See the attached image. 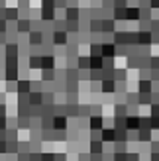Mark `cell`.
Listing matches in <instances>:
<instances>
[{
	"instance_id": "cell-1",
	"label": "cell",
	"mask_w": 159,
	"mask_h": 161,
	"mask_svg": "<svg viewBox=\"0 0 159 161\" xmlns=\"http://www.w3.org/2000/svg\"><path fill=\"white\" fill-rule=\"evenodd\" d=\"M126 126H128V130H139V120L134 118V116H130L126 120Z\"/></svg>"
},
{
	"instance_id": "cell-2",
	"label": "cell",
	"mask_w": 159,
	"mask_h": 161,
	"mask_svg": "<svg viewBox=\"0 0 159 161\" xmlns=\"http://www.w3.org/2000/svg\"><path fill=\"white\" fill-rule=\"evenodd\" d=\"M114 49H116V47H114L112 43L102 45V53H104V55H108V57H110V55H114Z\"/></svg>"
},
{
	"instance_id": "cell-3",
	"label": "cell",
	"mask_w": 159,
	"mask_h": 161,
	"mask_svg": "<svg viewBox=\"0 0 159 161\" xmlns=\"http://www.w3.org/2000/svg\"><path fill=\"white\" fill-rule=\"evenodd\" d=\"M53 124H55V128L57 130H63L65 128V118H55V122Z\"/></svg>"
},
{
	"instance_id": "cell-4",
	"label": "cell",
	"mask_w": 159,
	"mask_h": 161,
	"mask_svg": "<svg viewBox=\"0 0 159 161\" xmlns=\"http://www.w3.org/2000/svg\"><path fill=\"white\" fill-rule=\"evenodd\" d=\"M55 41H65V33L63 32H55Z\"/></svg>"
},
{
	"instance_id": "cell-5",
	"label": "cell",
	"mask_w": 159,
	"mask_h": 161,
	"mask_svg": "<svg viewBox=\"0 0 159 161\" xmlns=\"http://www.w3.org/2000/svg\"><path fill=\"white\" fill-rule=\"evenodd\" d=\"M104 140H114V132L112 130H106L104 132Z\"/></svg>"
},
{
	"instance_id": "cell-6",
	"label": "cell",
	"mask_w": 159,
	"mask_h": 161,
	"mask_svg": "<svg viewBox=\"0 0 159 161\" xmlns=\"http://www.w3.org/2000/svg\"><path fill=\"white\" fill-rule=\"evenodd\" d=\"M151 6H155V8H159V0H151Z\"/></svg>"
}]
</instances>
